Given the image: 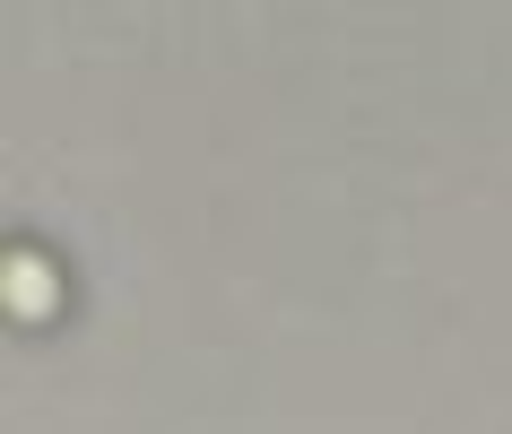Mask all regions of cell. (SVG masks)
Instances as JSON below:
<instances>
[{"label": "cell", "instance_id": "1", "mask_svg": "<svg viewBox=\"0 0 512 434\" xmlns=\"http://www.w3.org/2000/svg\"><path fill=\"white\" fill-rule=\"evenodd\" d=\"M9 296H18V304H44V270H35V252H18V270H9Z\"/></svg>", "mask_w": 512, "mask_h": 434}]
</instances>
